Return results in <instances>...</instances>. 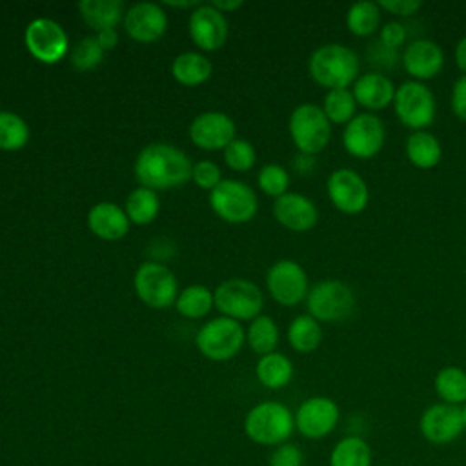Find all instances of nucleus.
I'll list each match as a JSON object with an SVG mask.
<instances>
[{
    "label": "nucleus",
    "mask_w": 466,
    "mask_h": 466,
    "mask_svg": "<svg viewBox=\"0 0 466 466\" xmlns=\"http://www.w3.org/2000/svg\"><path fill=\"white\" fill-rule=\"evenodd\" d=\"M104 58V49L98 46L96 36L82 38L71 53V64L78 71H89L96 67Z\"/></svg>",
    "instance_id": "nucleus-38"
},
{
    "label": "nucleus",
    "mask_w": 466,
    "mask_h": 466,
    "mask_svg": "<svg viewBox=\"0 0 466 466\" xmlns=\"http://www.w3.org/2000/svg\"><path fill=\"white\" fill-rule=\"evenodd\" d=\"M461 417H462V424H464V430H466V402L461 406Z\"/></svg>",
    "instance_id": "nucleus-50"
},
{
    "label": "nucleus",
    "mask_w": 466,
    "mask_h": 466,
    "mask_svg": "<svg viewBox=\"0 0 466 466\" xmlns=\"http://www.w3.org/2000/svg\"><path fill=\"white\" fill-rule=\"evenodd\" d=\"M286 339L297 353H311L322 342V326L308 313L297 315L288 326Z\"/></svg>",
    "instance_id": "nucleus-27"
},
{
    "label": "nucleus",
    "mask_w": 466,
    "mask_h": 466,
    "mask_svg": "<svg viewBox=\"0 0 466 466\" xmlns=\"http://www.w3.org/2000/svg\"><path fill=\"white\" fill-rule=\"evenodd\" d=\"M167 25V16L158 4L138 2L127 9L124 15L126 33L142 44L158 40Z\"/></svg>",
    "instance_id": "nucleus-21"
},
{
    "label": "nucleus",
    "mask_w": 466,
    "mask_h": 466,
    "mask_svg": "<svg viewBox=\"0 0 466 466\" xmlns=\"http://www.w3.org/2000/svg\"><path fill=\"white\" fill-rule=\"evenodd\" d=\"M453 56H455L457 67L462 71V75H466V35L455 44Z\"/></svg>",
    "instance_id": "nucleus-47"
},
{
    "label": "nucleus",
    "mask_w": 466,
    "mask_h": 466,
    "mask_svg": "<svg viewBox=\"0 0 466 466\" xmlns=\"http://www.w3.org/2000/svg\"><path fill=\"white\" fill-rule=\"evenodd\" d=\"M255 147L249 140L244 138H233L224 147V160L233 171H248L255 164Z\"/></svg>",
    "instance_id": "nucleus-39"
},
{
    "label": "nucleus",
    "mask_w": 466,
    "mask_h": 466,
    "mask_svg": "<svg viewBox=\"0 0 466 466\" xmlns=\"http://www.w3.org/2000/svg\"><path fill=\"white\" fill-rule=\"evenodd\" d=\"M171 7H198V2H166Z\"/></svg>",
    "instance_id": "nucleus-49"
},
{
    "label": "nucleus",
    "mask_w": 466,
    "mask_h": 466,
    "mask_svg": "<svg viewBox=\"0 0 466 466\" xmlns=\"http://www.w3.org/2000/svg\"><path fill=\"white\" fill-rule=\"evenodd\" d=\"M211 209L226 222L244 224L249 222L258 208L255 191L240 180H222L209 191Z\"/></svg>",
    "instance_id": "nucleus-10"
},
{
    "label": "nucleus",
    "mask_w": 466,
    "mask_h": 466,
    "mask_svg": "<svg viewBox=\"0 0 466 466\" xmlns=\"http://www.w3.org/2000/svg\"><path fill=\"white\" fill-rule=\"evenodd\" d=\"M315 166H317V162H315V157H313V155L297 153L295 158H293V169H295L299 175H302V177L311 175V173L315 171Z\"/></svg>",
    "instance_id": "nucleus-45"
},
{
    "label": "nucleus",
    "mask_w": 466,
    "mask_h": 466,
    "mask_svg": "<svg viewBox=\"0 0 466 466\" xmlns=\"http://www.w3.org/2000/svg\"><path fill=\"white\" fill-rule=\"evenodd\" d=\"M266 288L275 302L293 308L306 300L309 282L304 268L293 258H280L266 273Z\"/></svg>",
    "instance_id": "nucleus-12"
},
{
    "label": "nucleus",
    "mask_w": 466,
    "mask_h": 466,
    "mask_svg": "<svg viewBox=\"0 0 466 466\" xmlns=\"http://www.w3.org/2000/svg\"><path fill=\"white\" fill-rule=\"evenodd\" d=\"M393 109L402 126L411 131H422L435 120L437 102L433 91L419 80H404L397 86Z\"/></svg>",
    "instance_id": "nucleus-6"
},
{
    "label": "nucleus",
    "mask_w": 466,
    "mask_h": 466,
    "mask_svg": "<svg viewBox=\"0 0 466 466\" xmlns=\"http://www.w3.org/2000/svg\"><path fill=\"white\" fill-rule=\"evenodd\" d=\"M258 187L269 197H282L289 187V173L280 164H266L257 175Z\"/></svg>",
    "instance_id": "nucleus-37"
},
{
    "label": "nucleus",
    "mask_w": 466,
    "mask_h": 466,
    "mask_svg": "<svg viewBox=\"0 0 466 466\" xmlns=\"http://www.w3.org/2000/svg\"><path fill=\"white\" fill-rule=\"evenodd\" d=\"M213 302L224 317L233 320H253L260 315L264 297L260 288L246 279L224 280L213 293Z\"/></svg>",
    "instance_id": "nucleus-7"
},
{
    "label": "nucleus",
    "mask_w": 466,
    "mask_h": 466,
    "mask_svg": "<svg viewBox=\"0 0 466 466\" xmlns=\"http://www.w3.org/2000/svg\"><path fill=\"white\" fill-rule=\"evenodd\" d=\"M29 140V126L13 111H0V149L18 151Z\"/></svg>",
    "instance_id": "nucleus-36"
},
{
    "label": "nucleus",
    "mask_w": 466,
    "mask_h": 466,
    "mask_svg": "<svg viewBox=\"0 0 466 466\" xmlns=\"http://www.w3.org/2000/svg\"><path fill=\"white\" fill-rule=\"evenodd\" d=\"M404 153L408 162L417 169H433L442 158V146L441 140L426 129L411 131L404 142Z\"/></svg>",
    "instance_id": "nucleus-24"
},
{
    "label": "nucleus",
    "mask_w": 466,
    "mask_h": 466,
    "mask_svg": "<svg viewBox=\"0 0 466 466\" xmlns=\"http://www.w3.org/2000/svg\"><path fill=\"white\" fill-rule=\"evenodd\" d=\"M280 333H279V326L275 324V320L269 315H258L251 320L248 333H246V340L249 344V348L262 355L273 353L277 344H279Z\"/></svg>",
    "instance_id": "nucleus-33"
},
{
    "label": "nucleus",
    "mask_w": 466,
    "mask_h": 466,
    "mask_svg": "<svg viewBox=\"0 0 466 466\" xmlns=\"http://www.w3.org/2000/svg\"><path fill=\"white\" fill-rule=\"evenodd\" d=\"M189 35L197 47L204 51L220 49L228 38V20L211 4L198 5L189 16Z\"/></svg>",
    "instance_id": "nucleus-19"
},
{
    "label": "nucleus",
    "mask_w": 466,
    "mask_h": 466,
    "mask_svg": "<svg viewBox=\"0 0 466 466\" xmlns=\"http://www.w3.org/2000/svg\"><path fill=\"white\" fill-rule=\"evenodd\" d=\"M191 178L195 180V184L202 189H215L222 178H220V169L215 162L211 160H200L193 166V173H191Z\"/></svg>",
    "instance_id": "nucleus-40"
},
{
    "label": "nucleus",
    "mask_w": 466,
    "mask_h": 466,
    "mask_svg": "<svg viewBox=\"0 0 466 466\" xmlns=\"http://www.w3.org/2000/svg\"><path fill=\"white\" fill-rule=\"evenodd\" d=\"M211 306H215L213 293L202 284H193L184 288L175 300L177 311L187 319L206 317L211 311Z\"/></svg>",
    "instance_id": "nucleus-35"
},
{
    "label": "nucleus",
    "mask_w": 466,
    "mask_h": 466,
    "mask_svg": "<svg viewBox=\"0 0 466 466\" xmlns=\"http://www.w3.org/2000/svg\"><path fill=\"white\" fill-rule=\"evenodd\" d=\"M322 111L328 120L339 126H346L357 115V100L350 87L329 89L322 100Z\"/></svg>",
    "instance_id": "nucleus-34"
},
{
    "label": "nucleus",
    "mask_w": 466,
    "mask_h": 466,
    "mask_svg": "<svg viewBox=\"0 0 466 466\" xmlns=\"http://www.w3.org/2000/svg\"><path fill=\"white\" fill-rule=\"evenodd\" d=\"M189 138L206 151L224 149L235 138V122L222 111H206L193 118Z\"/></svg>",
    "instance_id": "nucleus-18"
},
{
    "label": "nucleus",
    "mask_w": 466,
    "mask_h": 466,
    "mask_svg": "<svg viewBox=\"0 0 466 466\" xmlns=\"http://www.w3.org/2000/svg\"><path fill=\"white\" fill-rule=\"evenodd\" d=\"M288 129L299 153L315 157L324 151L331 140V122L322 107L311 102L300 104L291 111Z\"/></svg>",
    "instance_id": "nucleus-5"
},
{
    "label": "nucleus",
    "mask_w": 466,
    "mask_h": 466,
    "mask_svg": "<svg viewBox=\"0 0 466 466\" xmlns=\"http://www.w3.org/2000/svg\"><path fill=\"white\" fill-rule=\"evenodd\" d=\"M191 173L193 164L189 157L166 142L146 146L135 160L137 180L153 191L182 186L191 178Z\"/></svg>",
    "instance_id": "nucleus-1"
},
{
    "label": "nucleus",
    "mask_w": 466,
    "mask_h": 466,
    "mask_svg": "<svg viewBox=\"0 0 466 466\" xmlns=\"http://www.w3.org/2000/svg\"><path fill=\"white\" fill-rule=\"evenodd\" d=\"M273 217L289 231H309L319 222V209L311 198L288 191L273 202Z\"/></svg>",
    "instance_id": "nucleus-20"
},
{
    "label": "nucleus",
    "mask_w": 466,
    "mask_h": 466,
    "mask_svg": "<svg viewBox=\"0 0 466 466\" xmlns=\"http://www.w3.org/2000/svg\"><path fill=\"white\" fill-rule=\"evenodd\" d=\"M420 435L437 446L450 444L464 431L461 408L446 402H435L428 406L419 419Z\"/></svg>",
    "instance_id": "nucleus-16"
},
{
    "label": "nucleus",
    "mask_w": 466,
    "mask_h": 466,
    "mask_svg": "<svg viewBox=\"0 0 466 466\" xmlns=\"http://www.w3.org/2000/svg\"><path fill=\"white\" fill-rule=\"evenodd\" d=\"M246 333L238 320L229 317H217L208 320L198 329L195 344L204 357L211 360H228L240 351Z\"/></svg>",
    "instance_id": "nucleus-8"
},
{
    "label": "nucleus",
    "mask_w": 466,
    "mask_h": 466,
    "mask_svg": "<svg viewBox=\"0 0 466 466\" xmlns=\"http://www.w3.org/2000/svg\"><path fill=\"white\" fill-rule=\"evenodd\" d=\"M377 4L380 9H384L391 15H397L400 18H408L422 7L420 0H379Z\"/></svg>",
    "instance_id": "nucleus-44"
},
{
    "label": "nucleus",
    "mask_w": 466,
    "mask_h": 466,
    "mask_svg": "<svg viewBox=\"0 0 466 466\" xmlns=\"http://www.w3.org/2000/svg\"><path fill=\"white\" fill-rule=\"evenodd\" d=\"M450 106L453 115L466 122V75H461L453 87H451V95H450Z\"/></svg>",
    "instance_id": "nucleus-43"
},
{
    "label": "nucleus",
    "mask_w": 466,
    "mask_h": 466,
    "mask_svg": "<svg viewBox=\"0 0 466 466\" xmlns=\"http://www.w3.org/2000/svg\"><path fill=\"white\" fill-rule=\"evenodd\" d=\"M357 297L342 280H320L309 288L306 297L308 315L319 322H344L355 311Z\"/></svg>",
    "instance_id": "nucleus-4"
},
{
    "label": "nucleus",
    "mask_w": 466,
    "mask_h": 466,
    "mask_svg": "<svg viewBox=\"0 0 466 466\" xmlns=\"http://www.w3.org/2000/svg\"><path fill=\"white\" fill-rule=\"evenodd\" d=\"M346 27L355 36H370L380 27V7L377 2H355L346 13Z\"/></svg>",
    "instance_id": "nucleus-32"
},
{
    "label": "nucleus",
    "mask_w": 466,
    "mask_h": 466,
    "mask_svg": "<svg viewBox=\"0 0 466 466\" xmlns=\"http://www.w3.org/2000/svg\"><path fill=\"white\" fill-rule=\"evenodd\" d=\"M433 388L441 402L461 408L466 402V371L459 366H444L437 371Z\"/></svg>",
    "instance_id": "nucleus-30"
},
{
    "label": "nucleus",
    "mask_w": 466,
    "mask_h": 466,
    "mask_svg": "<svg viewBox=\"0 0 466 466\" xmlns=\"http://www.w3.org/2000/svg\"><path fill=\"white\" fill-rule=\"evenodd\" d=\"M386 142V126L375 113H357L342 129V146L348 155L370 160L379 155Z\"/></svg>",
    "instance_id": "nucleus-9"
},
{
    "label": "nucleus",
    "mask_w": 466,
    "mask_h": 466,
    "mask_svg": "<svg viewBox=\"0 0 466 466\" xmlns=\"http://www.w3.org/2000/svg\"><path fill=\"white\" fill-rule=\"evenodd\" d=\"M160 209V200L157 191L147 189L144 186L133 189L127 198H126V215L129 218V222H135L138 226L149 224L157 218Z\"/></svg>",
    "instance_id": "nucleus-31"
},
{
    "label": "nucleus",
    "mask_w": 466,
    "mask_h": 466,
    "mask_svg": "<svg viewBox=\"0 0 466 466\" xmlns=\"http://www.w3.org/2000/svg\"><path fill=\"white\" fill-rule=\"evenodd\" d=\"M211 5L215 9H218L220 13L222 11H233L237 7H242V0H235V2H211Z\"/></svg>",
    "instance_id": "nucleus-48"
},
{
    "label": "nucleus",
    "mask_w": 466,
    "mask_h": 466,
    "mask_svg": "<svg viewBox=\"0 0 466 466\" xmlns=\"http://www.w3.org/2000/svg\"><path fill=\"white\" fill-rule=\"evenodd\" d=\"M138 299L155 309H164L175 304L178 284L173 271L158 262H144L135 271L133 279Z\"/></svg>",
    "instance_id": "nucleus-11"
},
{
    "label": "nucleus",
    "mask_w": 466,
    "mask_h": 466,
    "mask_svg": "<svg viewBox=\"0 0 466 466\" xmlns=\"http://www.w3.org/2000/svg\"><path fill=\"white\" fill-rule=\"evenodd\" d=\"M268 466H304V453L297 444L284 442L273 450Z\"/></svg>",
    "instance_id": "nucleus-41"
},
{
    "label": "nucleus",
    "mask_w": 466,
    "mask_h": 466,
    "mask_svg": "<svg viewBox=\"0 0 466 466\" xmlns=\"http://www.w3.org/2000/svg\"><path fill=\"white\" fill-rule=\"evenodd\" d=\"M400 62L411 80L426 82L435 78L442 71L444 51L437 42L430 38H417L404 47Z\"/></svg>",
    "instance_id": "nucleus-17"
},
{
    "label": "nucleus",
    "mask_w": 466,
    "mask_h": 466,
    "mask_svg": "<svg viewBox=\"0 0 466 466\" xmlns=\"http://www.w3.org/2000/svg\"><path fill=\"white\" fill-rule=\"evenodd\" d=\"M80 16L93 29H115L124 13V4L120 0H82L78 2Z\"/></svg>",
    "instance_id": "nucleus-25"
},
{
    "label": "nucleus",
    "mask_w": 466,
    "mask_h": 466,
    "mask_svg": "<svg viewBox=\"0 0 466 466\" xmlns=\"http://www.w3.org/2000/svg\"><path fill=\"white\" fill-rule=\"evenodd\" d=\"M340 410L329 397H309L295 411V428L306 439L317 441L328 437L339 424Z\"/></svg>",
    "instance_id": "nucleus-15"
},
{
    "label": "nucleus",
    "mask_w": 466,
    "mask_h": 466,
    "mask_svg": "<svg viewBox=\"0 0 466 466\" xmlns=\"http://www.w3.org/2000/svg\"><path fill=\"white\" fill-rule=\"evenodd\" d=\"M24 42L31 56L42 64L60 62L69 49L64 27L51 18H35L29 22L24 31Z\"/></svg>",
    "instance_id": "nucleus-14"
},
{
    "label": "nucleus",
    "mask_w": 466,
    "mask_h": 466,
    "mask_svg": "<svg viewBox=\"0 0 466 466\" xmlns=\"http://www.w3.org/2000/svg\"><path fill=\"white\" fill-rule=\"evenodd\" d=\"M295 430V415L291 410L277 400H264L255 404L246 419L244 431L249 441L260 446H280Z\"/></svg>",
    "instance_id": "nucleus-3"
},
{
    "label": "nucleus",
    "mask_w": 466,
    "mask_h": 466,
    "mask_svg": "<svg viewBox=\"0 0 466 466\" xmlns=\"http://www.w3.org/2000/svg\"><path fill=\"white\" fill-rule=\"evenodd\" d=\"M326 193L331 206L344 215H359L370 202L368 182L351 167H339L331 171L326 180Z\"/></svg>",
    "instance_id": "nucleus-13"
},
{
    "label": "nucleus",
    "mask_w": 466,
    "mask_h": 466,
    "mask_svg": "<svg viewBox=\"0 0 466 466\" xmlns=\"http://www.w3.org/2000/svg\"><path fill=\"white\" fill-rule=\"evenodd\" d=\"M211 62L195 51H187L178 55L171 64V73L175 80L182 86H198L204 84L211 76Z\"/></svg>",
    "instance_id": "nucleus-28"
},
{
    "label": "nucleus",
    "mask_w": 466,
    "mask_h": 466,
    "mask_svg": "<svg viewBox=\"0 0 466 466\" xmlns=\"http://www.w3.org/2000/svg\"><path fill=\"white\" fill-rule=\"evenodd\" d=\"M96 42L104 51H109L115 49V46L118 44V35L115 29H104L96 33Z\"/></svg>",
    "instance_id": "nucleus-46"
},
{
    "label": "nucleus",
    "mask_w": 466,
    "mask_h": 466,
    "mask_svg": "<svg viewBox=\"0 0 466 466\" xmlns=\"http://www.w3.org/2000/svg\"><path fill=\"white\" fill-rule=\"evenodd\" d=\"M397 86L393 80L380 71L360 73L351 86V93L357 100V106L368 109V113L382 111L393 104Z\"/></svg>",
    "instance_id": "nucleus-22"
},
{
    "label": "nucleus",
    "mask_w": 466,
    "mask_h": 466,
    "mask_svg": "<svg viewBox=\"0 0 466 466\" xmlns=\"http://www.w3.org/2000/svg\"><path fill=\"white\" fill-rule=\"evenodd\" d=\"M406 38H408V29L404 24L397 22V20H391L388 24H384L379 31V40L384 47L388 49H399L400 46L406 44Z\"/></svg>",
    "instance_id": "nucleus-42"
},
{
    "label": "nucleus",
    "mask_w": 466,
    "mask_h": 466,
    "mask_svg": "<svg viewBox=\"0 0 466 466\" xmlns=\"http://www.w3.org/2000/svg\"><path fill=\"white\" fill-rule=\"evenodd\" d=\"M373 453L370 444L357 435L342 437L329 451V466H371Z\"/></svg>",
    "instance_id": "nucleus-29"
},
{
    "label": "nucleus",
    "mask_w": 466,
    "mask_h": 466,
    "mask_svg": "<svg viewBox=\"0 0 466 466\" xmlns=\"http://www.w3.org/2000/svg\"><path fill=\"white\" fill-rule=\"evenodd\" d=\"M255 373L262 386L269 390H280L288 386L293 379V362L286 355L273 351L258 359Z\"/></svg>",
    "instance_id": "nucleus-26"
},
{
    "label": "nucleus",
    "mask_w": 466,
    "mask_h": 466,
    "mask_svg": "<svg viewBox=\"0 0 466 466\" xmlns=\"http://www.w3.org/2000/svg\"><path fill=\"white\" fill-rule=\"evenodd\" d=\"M87 226L98 238L120 240L129 231V218L115 202H98L87 213Z\"/></svg>",
    "instance_id": "nucleus-23"
},
{
    "label": "nucleus",
    "mask_w": 466,
    "mask_h": 466,
    "mask_svg": "<svg viewBox=\"0 0 466 466\" xmlns=\"http://www.w3.org/2000/svg\"><path fill=\"white\" fill-rule=\"evenodd\" d=\"M308 71L315 84L329 89H344L353 86L360 75L359 55L339 42L317 47L308 60Z\"/></svg>",
    "instance_id": "nucleus-2"
}]
</instances>
